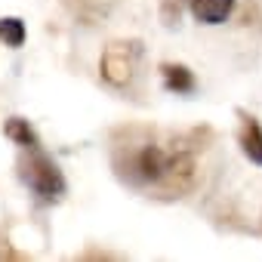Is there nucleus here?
<instances>
[{
  "label": "nucleus",
  "instance_id": "8",
  "mask_svg": "<svg viewBox=\"0 0 262 262\" xmlns=\"http://www.w3.org/2000/svg\"><path fill=\"white\" fill-rule=\"evenodd\" d=\"M0 40H4L7 47H22L25 43L22 19H0Z\"/></svg>",
  "mask_w": 262,
  "mask_h": 262
},
{
  "label": "nucleus",
  "instance_id": "2",
  "mask_svg": "<svg viewBox=\"0 0 262 262\" xmlns=\"http://www.w3.org/2000/svg\"><path fill=\"white\" fill-rule=\"evenodd\" d=\"M19 173H22L25 185L40 201H47V204H53V201H59L65 194V176H62V170L47 155H40V148H34L28 155V161H19Z\"/></svg>",
  "mask_w": 262,
  "mask_h": 262
},
{
  "label": "nucleus",
  "instance_id": "7",
  "mask_svg": "<svg viewBox=\"0 0 262 262\" xmlns=\"http://www.w3.org/2000/svg\"><path fill=\"white\" fill-rule=\"evenodd\" d=\"M4 136H7V139H13L16 145L28 148V151L40 148V139H37V133L31 129V123H28V120H22V117H10V120L4 123Z\"/></svg>",
  "mask_w": 262,
  "mask_h": 262
},
{
  "label": "nucleus",
  "instance_id": "5",
  "mask_svg": "<svg viewBox=\"0 0 262 262\" xmlns=\"http://www.w3.org/2000/svg\"><path fill=\"white\" fill-rule=\"evenodd\" d=\"M188 10L204 25H222L234 10V0H188Z\"/></svg>",
  "mask_w": 262,
  "mask_h": 262
},
{
  "label": "nucleus",
  "instance_id": "3",
  "mask_svg": "<svg viewBox=\"0 0 262 262\" xmlns=\"http://www.w3.org/2000/svg\"><path fill=\"white\" fill-rule=\"evenodd\" d=\"M139 59H142L139 40H114V43L105 47L102 62H99V71H102V77H105L108 86L123 90L129 80H133V74L139 68Z\"/></svg>",
  "mask_w": 262,
  "mask_h": 262
},
{
  "label": "nucleus",
  "instance_id": "1",
  "mask_svg": "<svg viewBox=\"0 0 262 262\" xmlns=\"http://www.w3.org/2000/svg\"><path fill=\"white\" fill-rule=\"evenodd\" d=\"M117 176L142 191H155L161 198H179L194 185L198 167L191 151L173 148L167 151L158 142H133L126 145V158H114Z\"/></svg>",
  "mask_w": 262,
  "mask_h": 262
},
{
  "label": "nucleus",
  "instance_id": "4",
  "mask_svg": "<svg viewBox=\"0 0 262 262\" xmlns=\"http://www.w3.org/2000/svg\"><path fill=\"white\" fill-rule=\"evenodd\" d=\"M237 117H241V133H237L241 151L247 155V161H253L256 167H262V126L247 111H237Z\"/></svg>",
  "mask_w": 262,
  "mask_h": 262
},
{
  "label": "nucleus",
  "instance_id": "6",
  "mask_svg": "<svg viewBox=\"0 0 262 262\" xmlns=\"http://www.w3.org/2000/svg\"><path fill=\"white\" fill-rule=\"evenodd\" d=\"M161 77H164V86H167L170 93H194V74H191L185 65L164 62V65H161Z\"/></svg>",
  "mask_w": 262,
  "mask_h": 262
}]
</instances>
